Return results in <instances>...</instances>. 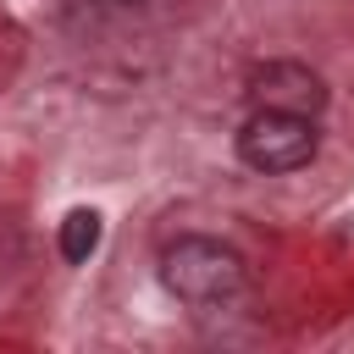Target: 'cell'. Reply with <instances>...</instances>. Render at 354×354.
<instances>
[{
  "instance_id": "1",
  "label": "cell",
  "mask_w": 354,
  "mask_h": 354,
  "mask_svg": "<svg viewBox=\"0 0 354 354\" xmlns=\"http://www.w3.org/2000/svg\"><path fill=\"white\" fill-rule=\"evenodd\" d=\"M160 282L194 310H221V304H232L243 293L249 266H243V254L232 243L205 238V232H183V238H171L160 249Z\"/></svg>"
},
{
  "instance_id": "2",
  "label": "cell",
  "mask_w": 354,
  "mask_h": 354,
  "mask_svg": "<svg viewBox=\"0 0 354 354\" xmlns=\"http://www.w3.org/2000/svg\"><path fill=\"white\" fill-rule=\"evenodd\" d=\"M321 149V133H315V116H299V111H254L243 127H238V155L243 166L266 171V177H288L299 166H310Z\"/></svg>"
},
{
  "instance_id": "3",
  "label": "cell",
  "mask_w": 354,
  "mask_h": 354,
  "mask_svg": "<svg viewBox=\"0 0 354 354\" xmlns=\"http://www.w3.org/2000/svg\"><path fill=\"white\" fill-rule=\"evenodd\" d=\"M249 100H254V111H299V116H315L326 105V83L304 61H266V66L249 72Z\"/></svg>"
},
{
  "instance_id": "4",
  "label": "cell",
  "mask_w": 354,
  "mask_h": 354,
  "mask_svg": "<svg viewBox=\"0 0 354 354\" xmlns=\"http://www.w3.org/2000/svg\"><path fill=\"white\" fill-rule=\"evenodd\" d=\"M100 232H105V221H100V210H88V205H77V210H66V221H61V260H72V266H83L94 249H100Z\"/></svg>"
},
{
  "instance_id": "5",
  "label": "cell",
  "mask_w": 354,
  "mask_h": 354,
  "mask_svg": "<svg viewBox=\"0 0 354 354\" xmlns=\"http://www.w3.org/2000/svg\"><path fill=\"white\" fill-rule=\"evenodd\" d=\"M122 6H138V0H122Z\"/></svg>"
}]
</instances>
